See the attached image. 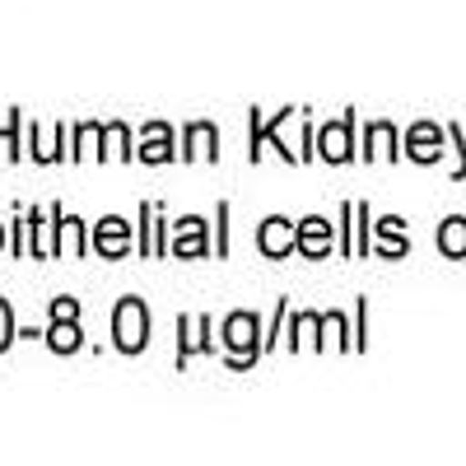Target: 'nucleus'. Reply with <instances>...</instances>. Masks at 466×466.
Listing matches in <instances>:
<instances>
[{
    "instance_id": "7",
    "label": "nucleus",
    "mask_w": 466,
    "mask_h": 466,
    "mask_svg": "<svg viewBox=\"0 0 466 466\" xmlns=\"http://www.w3.org/2000/svg\"><path fill=\"white\" fill-rule=\"evenodd\" d=\"M56 215H61V206H52V210H28V257H33V261L56 257Z\"/></svg>"
},
{
    "instance_id": "1",
    "label": "nucleus",
    "mask_w": 466,
    "mask_h": 466,
    "mask_svg": "<svg viewBox=\"0 0 466 466\" xmlns=\"http://www.w3.org/2000/svg\"><path fill=\"white\" fill-rule=\"evenodd\" d=\"M219 345L228 355V369H252L266 355V336H261L257 313H228L219 327Z\"/></svg>"
},
{
    "instance_id": "10",
    "label": "nucleus",
    "mask_w": 466,
    "mask_h": 466,
    "mask_svg": "<svg viewBox=\"0 0 466 466\" xmlns=\"http://www.w3.org/2000/svg\"><path fill=\"white\" fill-rule=\"evenodd\" d=\"M294 233H299V224H289L285 215L261 219V228H257V248H261V257H270V261L289 257V252H294Z\"/></svg>"
},
{
    "instance_id": "17",
    "label": "nucleus",
    "mask_w": 466,
    "mask_h": 466,
    "mask_svg": "<svg viewBox=\"0 0 466 466\" xmlns=\"http://www.w3.org/2000/svg\"><path fill=\"white\" fill-rule=\"evenodd\" d=\"M373 233H378V252L382 257H406V228H401V219L397 215H387V219H378L373 224Z\"/></svg>"
},
{
    "instance_id": "24",
    "label": "nucleus",
    "mask_w": 466,
    "mask_h": 466,
    "mask_svg": "<svg viewBox=\"0 0 466 466\" xmlns=\"http://www.w3.org/2000/svg\"><path fill=\"white\" fill-rule=\"evenodd\" d=\"M52 318H80V299H70V294L52 299Z\"/></svg>"
},
{
    "instance_id": "14",
    "label": "nucleus",
    "mask_w": 466,
    "mask_h": 466,
    "mask_svg": "<svg viewBox=\"0 0 466 466\" xmlns=\"http://www.w3.org/2000/svg\"><path fill=\"white\" fill-rule=\"evenodd\" d=\"M28 140H33V159H37V164H61L66 154H70V149H66V122H56V127H47V131L28 122Z\"/></svg>"
},
{
    "instance_id": "15",
    "label": "nucleus",
    "mask_w": 466,
    "mask_h": 466,
    "mask_svg": "<svg viewBox=\"0 0 466 466\" xmlns=\"http://www.w3.org/2000/svg\"><path fill=\"white\" fill-rule=\"evenodd\" d=\"M364 159H401V136L392 122H373L364 131Z\"/></svg>"
},
{
    "instance_id": "16",
    "label": "nucleus",
    "mask_w": 466,
    "mask_h": 466,
    "mask_svg": "<svg viewBox=\"0 0 466 466\" xmlns=\"http://www.w3.org/2000/svg\"><path fill=\"white\" fill-rule=\"evenodd\" d=\"M47 345L56 355H75V350H85V331H80V318H52V327L43 331Z\"/></svg>"
},
{
    "instance_id": "3",
    "label": "nucleus",
    "mask_w": 466,
    "mask_h": 466,
    "mask_svg": "<svg viewBox=\"0 0 466 466\" xmlns=\"http://www.w3.org/2000/svg\"><path fill=\"white\" fill-rule=\"evenodd\" d=\"M313 145H318V159L350 164L355 159V112H345L340 122H327L322 131H313Z\"/></svg>"
},
{
    "instance_id": "25",
    "label": "nucleus",
    "mask_w": 466,
    "mask_h": 466,
    "mask_svg": "<svg viewBox=\"0 0 466 466\" xmlns=\"http://www.w3.org/2000/svg\"><path fill=\"white\" fill-rule=\"evenodd\" d=\"M215 252L228 257V201H219V238H215Z\"/></svg>"
},
{
    "instance_id": "12",
    "label": "nucleus",
    "mask_w": 466,
    "mask_h": 466,
    "mask_svg": "<svg viewBox=\"0 0 466 466\" xmlns=\"http://www.w3.org/2000/svg\"><path fill=\"white\" fill-rule=\"evenodd\" d=\"M406 154L415 164H439L443 159V131L434 122H415L406 131Z\"/></svg>"
},
{
    "instance_id": "20",
    "label": "nucleus",
    "mask_w": 466,
    "mask_h": 466,
    "mask_svg": "<svg viewBox=\"0 0 466 466\" xmlns=\"http://www.w3.org/2000/svg\"><path fill=\"white\" fill-rule=\"evenodd\" d=\"M98 145H103V122H80V127H75L70 159H98Z\"/></svg>"
},
{
    "instance_id": "23",
    "label": "nucleus",
    "mask_w": 466,
    "mask_h": 466,
    "mask_svg": "<svg viewBox=\"0 0 466 466\" xmlns=\"http://www.w3.org/2000/svg\"><path fill=\"white\" fill-rule=\"evenodd\" d=\"M15 336H19V327H15V308H10V299H0V355L15 345Z\"/></svg>"
},
{
    "instance_id": "2",
    "label": "nucleus",
    "mask_w": 466,
    "mask_h": 466,
    "mask_svg": "<svg viewBox=\"0 0 466 466\" xmlns=\"http://www.w3.org/2000/svg\"><path fill=\"white\" fill-rule=\"evenodd\" d=\"M112 345L122 350V355H140V350L149 345V308H145V299L127 294L112 308Z\"/></svg>"
},
{
    "instance_id": "11",
    "label": "nucleus",
    "mask_w": 466,
    "mask_h": 466,
    "mask_svg": "<svg viewBox=\"0 0 466 466\" xmlns=\"http://www.w3.org/2000/svg\"><path fill=\"white\" fill-rule=\"evenodd\" d=\"M331 224L322 219V215H308V219H299V233H294V252H303V257H313V261H322L327 252H331Z\"/></svg>"
},
{
    "instance_id": "4",
    "label": "nucleus",
    "mask_w": 466,
    "mask_h": 466,
    "mask_svg": "<svg viewBox=\"0 0 466 466\" xmlns=\"http://www.w3.org/2000/svg\"><path fill=\"white\" fill-rule=\"evenodd\" d=\"M89 248H94L103 261H116V257H127V252L136 248V233H131V224H127L122 215H107V219H98V224H94Z\"/></svg>"
},
{
    "instance_id": "21",
    "label": "nucleus",
    "mask_w": 466,
    "mask_h": 466,
    "mask_svg": "<svg viewBox=\"0 0 466 466\" xmlns=\"http://www.w3.org/2000/svg\"><path fill=\"white\" fill-rule=\"evenodd\" d=\"M439 252H448V257H466V219H461V215L443 219V228H439Z\"/></svg>"
},
{
    "instance_id": "9",
    "label": "nucleus",
    "mask_w": 466,
    "mask_h": 466,
    "mask_svg": "<svg viewBox=\"0 0 466 466\" xmlns=\"http://www.w3.org/2000/svg\"><path fill=\"white\" fill-rule=\"evenodd\" d=\"M168 257H210V238H206V219L201 215H187V219L173 224Z\"/></svg>"
},
{
    "instance_id": "18",
    "label": "nucleus",
    "mask_w": 466,
    "mask_h": 466,
    "mask_svg": "<svg viewBox=\"0 0 466 466\" xmlns=\"http://www.w3.org/2000/svg\"><path fill=\"white\" fill-rule=\"evenodd\" d=\"M103 159H122V164H131L136 159V145H131V131H127V122H107L103 127Z\"/></svg>"
},
{
    "instance_id": "22",
    "label": "nucleus",
    "mask_w": 466,
    "mask_h": 466,
    "mask_svg": "<svg viewBox=\"0 0 466 466\" xmlns=\"http://www.w3.org/2000/svg\"><path fill=\"white\" fill-rule=\"evenodd\" d=\"M355 252H373V210L369 206H355Z\"/></svg>"
},
{
    "instance_id": "13",
    "label": "nucleus",
    "mask_w": 466,
    "mask_h": 466,
    "mask_svg": "<svg viewBox=\"0 0 466 466\" xmlns=\"http://www.w3.org/2000/svg\"><path fill=\"white\" fill-rule=\"evenodd\" d=\"M89 252V224L80 215H56V257H85Z\"/></svg>"
},
{
    "instance_id": "5",
    "label": "nucleus",
    "mask_w": 466,
    "mask_h": 466,
    "mask_svg": "<svg viewBox=\"0 0 466 466\" xmlns=\"http://www.w3.org/2000/svg\"><path fill=\"white\" fill-rule=\"evenodd\" d=\"M140 164H173L177 159V136L168 122H145L140 127V149H136Z\"/></svg>"
},
{
    "instance_id": "19",
    "label": "nucleus",
    "mask_w": 466,
    "mask_h": 466,
    "mask_svg": "<svg viewBox=\"0 0 466 466\" xmlns=\"http://www.w3.org/2000/svg\"><path fill=\"white\" fill-rule=\"evenodd\" d=\"M289 331H294V336H289V350H303V345H318V350H322V336H318V331H322V318H318V313H294Z\"/></svg>"
},
{
    "instance_id": "26",
    "label": "nucleus",
    "mask_w": 466,
    "mask_h": 466,
    "mask_svg": "<svg viewBox=\"0 0 466 466\" xmlns=\"http://www.w3.org/2000/svg\"><path fill=\"white\" fill-rule=\"evenodd\" d=\"M0 248H5V224H0Z\"/></svg>"
},
{
    "instance_id": "8",
    "label": "nucleus",
    "mask_w": 466,
    "mask_h": 466,
    "mask_svg": "<svg viewBox=\"0 0 466 466\" xmlns=\"http://www.w3.org/2000/svg\"><path fill=\"white\" fill-rule=\"evenodd\" d=\"M177 331H182V340H177V369H182L191 355H215L210 318H201V313H187V318L177 322Z\"/></svg>"
},
{
    "instance_id": "6",
    "label": "nucleus",
    "mask_w": 466,
    "mask_h": 466,
    "mask_svg": "<svg viewBox=\"0 0 466 466\" xmlns=\"http://www.w3.org/2000/svg\"><path fill=\"white\" fill-rule=\"evenodd\" d=\"M182 159L187 164H215L219 159V131H215V122H187L182 127Z\"/></svg>"
}]
</instances>
